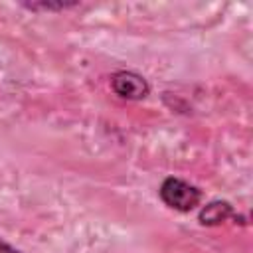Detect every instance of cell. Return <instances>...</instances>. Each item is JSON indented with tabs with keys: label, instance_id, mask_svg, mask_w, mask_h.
Wrapping results in <instances>:
<instances>
[{
	"label": "cell",
	"instance_id": "5b68a950",
	"mask_svg": "<svg viewBox=\"0 0 253 253\" xmlns=\"http://www.w3.org/2000/svg\"><path fill=\"white\" fill-rule=\"evenodd\" d=\"M0 253H22V251L14 249L12 245H8L6 241H2V239H0Z\"/></svg>",
	"mask_w": 253,
	"mask_h": 253
},
{
	"label": "cell",
	"instance_id": "7a4b0ae2",
	"mask_svg": "<svg viewBox=\"0 0 253 253\" xmlns=\"http://www.w3.org/2000/svg\"><path fill=\"white\" fill-rule=\"evenodd\" d=\"M113 91L123 99H142L148 95V83L134 71H119L111 79Z\"/></svg>",
	"mask_w": 253,
	"mask_h": 253
},
{
	"label": "cell",
	"instance_id": "277c9868",
	"mask_svg": "<svg viewBox=\"0 0 253 253\" xmlns=\"http://www.w3.org/2000/svg\"><path fill=\"white\" fill-rule=\"evenodd\" d=\"M28 8L32 10H63L67 6H75V4H63V2H57V4H49V2H40V4H26Z\"/></svg>",
	"mask_w": 253,
	"mask_h": 253
},
{
	"label": "cell",
	"instance_id": "3957f363",
	"mask_svg": "<svg viewBox=\"0 0 253 253\" xmlns=\"http://www.w3.org/2000/svg\"><path fill=\"white\" fill-rule=\"evenodd\" d=\"M233 215V208L227 202H211L200 211V223L204 225H217Z\"/></svg>",
	"mask_w": 253,
	"mask_h": 253
},
{
	"label": "cell",
	"instance_id": "6da1fadb",
	"mask_svg": "<svg viewBox=\"0 0 253 253\" xmlns=\"http://www.w3.org/2000/svg\"><path fill=\"white\" fill-rule=\"evenodd\" d=\"M160 200L172 210L190 211L200 204L202 192L196 186H192V184H188V182H184L180 178H172L170 176L160 186Z\"/></svg>",
	"mask_w": 253,
	"mask_h": 253
}]
</instances>
